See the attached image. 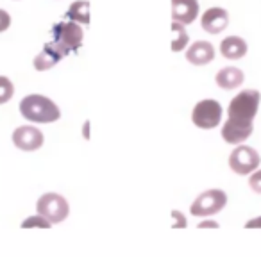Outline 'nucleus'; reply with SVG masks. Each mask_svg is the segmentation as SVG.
<instances>
[{"label":"nucleus","mask_w":261,"mask_h":257,"mask_svg":"<svg viewBox=\"0 0 261 257\" xmlns=\"http://www.w3.org/2000/svg\"><path fill=\"white\" fill-rule=\"evenodd\" d=\"M199 16V2L197 0H172V22L190 25Z\"/></svg>","instance_id":"9d476101"},{"label":"nucleus","mask_w":261,"mask_h":257,"mask_svg":"<svg viewBox=\"0 0 261 257\" xmlns=\"http://www.w3.org/2000/svg\"><path fill=\"white\" fill-rule=\"evenodd\" d=\"M215 82L222 90H236L245 82V73L236 66H225L215 75Z\"/></svg>","instance_id":"ddd939ff"},{"label":"nucleus","mask_w":261,"mask_h":257,"mask_svg":"<svg viewBox=\"0 0 261 257\" xmlns=\"http://www.w3.org/2000/svg\"><path fill=\"white\" fill-rule=\"evenodd\" d=\"M249 186H250V189H252L254 193L261 195V170H259V168H257V170H254L252 174H250Z\"/></svg>","instance_id":"6ab92c4d"},{"label":"nucleus","mask_w":261,"mask_h":257,"mask_svg":"<svg viewBox=\"0 0 261 257\" xmlns=\"http://www.w3.org/2000/svg\"><path fill=\"white\" fill-rule=\"evenodd\" d=\"M13 145L16 149L23 150V152H34V150H40L45 143V136L40 129L33 125H22L16 127L13 131Z\"/></svg>","instance_id":"6e6552de"},{"label":"nucleus","mask_w":261,"mask_h":257,"mask_svg":"<svg viewBox=\"0 0 261 257\" xmlns=\"http://www.w3.org/2000/svg\"><path fill=\"white\" fill-rule=\"evenodd\" d=\"M249 52V45L240 36H227L220 43V54L225 59H242Z\"/></svg>","instance_id":"4468645a"},{"label":"nucleus","mask_w":261,"mask_h":257,"mask_svg":"<svg viewBox=\"0 0 261 257\" xmlns=\"http://www.w3.org/2000/svg\"><path fill=\"white\" fill-rule=\"evenodd\" d=\"M63 58H65V55L56 48V45L52 43V41H48V43L43 45V48H41L40 54L34 58L33 65L38 72H47V70L54 68V66L58 65Z\"/></svg>","instance_id":"f8f14e48"},{"label":"nucleus","mask_w":261,"mask_h":257,"mask_svg":"<svg viewBox=\"0 0 261 257\" xmlns=\"http://www.w3.org/2000/svg\"><path fill=\"white\" fill-rule=\"evenodd\" d=\"M225 206H227V195H225V191H222V189H207V191L200 193L193 200L192 207H190V214L207 218L220 213Z\"/></svg>","instance_id":"423d86ee"},{"label":"nucleus","mask_w":261,"mask_h":257,"mask_svg":"<svg viewBox=\"0 0 261 257\" xmlns=\"http://www.w3.org/2000/svg\"><path fill=\"white\" fill-rule=\"evenodd\" d=\"M218 227H220V223L215 220H202L197 225V229H218Z\"/></svg>","instance_id":"4be33fe9"},{"label":"nucleus","mask_w":261,"mask_h":257,"mask_svg":"<svg viewBox=\"0 0 261 257\" xmlns=\"http://www.w3.org/2000/svg\"><path fill=\"white\" fill-rule=\"evenodd\" d=\"M259 102L261 93L257 90H243L232 98L227 107V120L222 125V139L225 143L240 145L250 138Z\"/></svg>","instance_id":"f257e3e1"},{"label":"nucleus","mask_w":261,"mask_h":257,"mask_svg":"<svg viewBox=\"0 0 261 257\" xmlns=\"http://www.w3.org/2000/svg\"><path fill=\"white\" fill-rule=\"evenodd\" d=\"M172 229H185L186 227V218L181 211H172Z\"/></svg>","instance_id":"aec40b11"},{"label":"nucleus","mask_w":261,"mask_h":257,"mask_svg":"<svg viewBox=\"0 0 261 257\" xmlns=\"http://www.w3.org/2000/svg\"><path fill=\"white\" fill-rule=\"evenodd\" d=\"M200 25L206 33L220 34L227 29L229 25V13L224 8H210L202 13Z\"/></svg>","instance_id":"1a4fd4ad"},{"label":"nucleus","mask_w":261,"mask_h":257,"mask_svg":"<svg viewBox=\"0 0 261 257\" xmlns=\"http://www.w3.org/2000/svg\"><path fill=\"white\" fill-rule=\"evenodd\" d=\"M215 59V47L210 41H195L186 50V61L193 66L210 65Z\"/></svg>","instance_id":"9b49d317"},{"label":"nucleus","mask_w":261,"mask_h":257,"mask_svg":"<svg viewBox=\"0 0 261 257\" xmlns=\"http://www.w3.org/2000/svg\"><path fill=\"white\" fill-rule=\"evenodd\" d=\"M170 29H172V34H174V40H172V45H170L172 52H182L188 47V41H190L186 25L179 22H172Z\"/></svg>","instance_id":"dca6fc26"},{"label":"nucleus","mask_w":261,"mask_h":257,"mask_svg":"<svg viewBox=\"0 0 261 257\" xmlns=\"http://www.w3.org/2000/svg\"><path fill=\"white\" fill-rule=\"evenodd\" d=\"M9 27H11V16L8 11L0 9V33H6Z\"/></svg>","instance_id":"412c9836"},{"label":"nucleus","mask_w":261,"mask_h":257,"mask_svg":"<svg viewBox=\"0 0 261 257\" xmlns=\"http://www.w3.org/2000/svg\"><path fill=\"white\" fill-rule=\"evenodd\" d=\"M245 229H261V216L250 218V220L245 223Z\"/></svg>","instance_id":"5701e85b"},{"label":"nucleus","mask_w":261,"mask_h":257,"mask_svg":"<svg viewBox=\"0 0 261 257\" xmlns=\"http://www.w3.org/2000/svg\"><path fill=\"white\" fill-rule=\"evenodd\" d=\"M15 95V86H13L11 79L6 75H0V105L8 104Z\"/></svg>","instance_id":"f3484780"},{"label":"nucleus","mask_w":261,"mask_h":257,"mask_svg":"<svg viewBox=\"0 0 261 257\" xmlns=\"http://www.w3.org/2000/svg\"><path fill=\"white\" fill-rule=\"evenodd\" d=\"M222 115H224V109H222L220 102H217L215 98H204V100L197 102L195 107H193L192 122L199 129L210 131V129L220 125Z\"/></svg>","instance_id":"39448f33"},{"label":"nucleus","mask_w":261,"mask_h":257,"mask_svg":"<svg viewBox=\"0 0 261 257\" xmlns=\"http://www.w3.org/2000/svg\"><path fill=\"white\" fill-rule=\"evenodd\" d=\"M66 18L81 23V25H90L91 15H90V2L88 0H77L66 11Z\"/></svg>","instance_id":"2eb2a0df"},{"label":"nucleus","mask_w":261,"mask_h":257,"mask_svg":"<svg viewBox=\"0 0 261 257\" xmlns=\"http://www.w3.org/2000/svg\"><path fill=\"white\" fill-rule=\"evenodd\" d=\"M50 227H52L50 221L38 213L29 218H25V220L22 221V229H50Z\"/></svg>","instance_id":"a211bd4d"},{"label":"nucleus","mask_w":261,"mask_h":257,"mask_svg":"<svg viewBox=\"0 0 261 257\" xmlns=\"http://www.w3.org/2000/svg\"><path fill=\"white\" fill-rule=\"evenodd\" d=\"M227 163H229V168H231L236 175H250L254 170L259 168L261 156L256 149L240 143L231 152Z\"/></svg>","instance_id":"0eeeda50"},{"label":"nucleus","mask_w":261,"mask_h":257,"mask_svg":"<svg viewBox=\"0 0 261 257\" xmlns=\"http://www.w3.org/2000/svg\"><path fill=\"white\" fill-rule=\"evenodd\" d=\"M20 112L27 122L33 123H54L61 118V109L45 95H27L20 102Z\"/></svg>","instance_id":"f03ea898"},{"label":"nucleus","mask_w":261,"mask_h":257,"mask_svg":"<svg viewBox=\"0 0 261 257\" xmlns=\"http://www.w3.org/2000/svg\"><path fill=\"white\" fill-rule=\"evenodd\" d=\"M36 213L41 214L43 218H47L54 225V223H61V221H65L68 218L70 206L65 196L59 195V193H45L38 200Z\"/></svg>","instance_id":"20e7f679"},{"label":"nucleus","mask_w":261,"mask_h":257,"mask_svg":"<svg viewBox=\"0 0 261 257\" xmlns=\"http://www.w3.org/2000/svg\"><path fill=\"white\" fill-rule=\"evenodd\" d=\"M84 40V31L81 27V23L68 20V22L56 23L52 27V43L56 45L59 52L63 55H68L70 52H75L81 48Z\"/></svg>","instance_id":"7ed1b4c3"}]
</instances>
